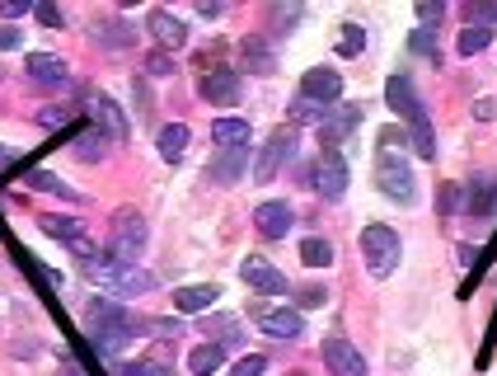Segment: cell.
Segmentation results:
<instances>
[{
    "mask_svg": "<svg viewBox=\"0 0 497 376\" xmlns=\"http://www.w3.org/2000/svg\"><path fill=\"white\" fill-rule=\"evenodd\" d=\"M211 301H221L217 283H197V287H178L174 292V310H184V316H197V310H207Z\"/></svg>",
    "mask_w": 497,
    "mask_h": 376,
    "instance_id": "21",
    "label": "cell"
},
{
    "mask_svg": "<svg viewBox=\"0 0 497 376\" xmlns=\"http://www.w3.org/2000/svg\"><path fill=\"white\" fill-rule=\"evenodd\" d=\"M437 207H441V212H460V207H465V184H441Z\"/></svg>",
    "mask_w": 497,
    "mask_h": 376,
    "instance_id": "35",
    "label": "cell"
},
{
    "mask_svg": "<svg viewBox=\"0 0 497 376\" xmlns=\"http://www.w3.org/2000/svg\"><path fill=\"white\" fill-rule=\"evenodd\" d=\"M244 165H248V146H240V151H225L221 160H211L207 179H217V184H235V179L244 174Z\"/></svg>",
    "mask_w": 497,
    "mask_h": 376,
    "instance_id": "24",
    "label": "cell"
},
{
    "mask_svg": "<svg viewBox=\"0 0 497 376\" xmlns=\"http://www.w3.org/2000/svg\"><path fill=\"white\" fill-rule=\"evenodd\" d=\"M324 113H328V108L301 100V94H296V104H291V118H296V123H324Z\"/></svg>",
    "mask_w": 497,
    "mask_h": 376,
    "instance_id": "37",
    "label": "cell"
},
{
    "mask_svg": "<svg viewBox=\"0 0 497 376\" xmlns=\"http://www.w3.org/2000/svg\"><path fill=\"white\" fill-rule=\"evenodd\" d=\"M14 165V151H10V146H0V174H5Z\"/></svg>",
    "mask_w": 497,
    "mask_h": 376,
    "instance_id": "51",
    "label": "cell"
},
{
    "mask_svg": "<svg viewBox=\"0 0 497 376\" xmlns=\"http://www.w3.org/2000/svg\"><path fill=\"white\" fill-rule=\"evenodd\" d=\"M155 146H160V156L170 160H184V151H188V127L184 123H170V127H160V137H155Z\"/></svg>",
    "mask_w": 497,
    "mask_h": 376,
    "instance_id": "27",
    "label": "cell"
},
{
    "mask_svg": "<svg viewBox=\"0 0 497 376\" xmlns=\"http://www.w3.org/2000/svg\"><path fill=\"white\" fill-rule=\"evenodd\" d=\"M296 14H301V10H296V5H287V10H272V24H296Z\"/></svg>",
    "mask_w": 497,
    "mask_h": 376,
    "instance_id": "47",
    "label": "cell"
},
{
    "mask_svg": "<svg viewBox=\"0 0 497 376\" xmlns=\"http://www.w3.org/2000/svg\"><path fill=\"white\" fill-rule=\"evenodd\" d=\"M24 184L28 188H38V193H61V198H75V188H66L57 174H47V170H28L24 174Z\"/></svg>",
    "mask_w": 497,
    "mask_h": 376,
    "instance_id": "33",
    "label": "cell"
},
{
    "mask_svg": "<svg viewBox=\"0 0 497 376\" xmlns=\"http://www.w3.org/2000/svg\"><path fill=\"white\" fill-rule=\"evenodd\" d=\"M66 123H71V113H66V108H57V104L38 108V127H47V132H57V127H66Z\"/></svg>",
    "mask_w": 497,
    "mask_h": 376,
    "instance_id": "39",
    "label": "cell"
},
{
    "mask_svg": "<svg viewBox=\"0 0 497 376\" xmlns=\"http://www.w3.org/2000/svg\"><path fill=\"white\" fill-rule=\"evenodd\" d=\"M357 123H361V104H338V108H328L324 123H320V151H338V146L357 132Z\"/></svg>",
    "mask_w": 497,
    "mask_h": 376,
    "instance_id": "8",
    "label": "cell"
},
{
    "mask_svg": "<svg viewBox=\"0 0 497 376\" xmlns=\"http://www.w3.org/2000/svg\"><path fill=\"white\" fill-rule=\"evenodd\" d=\"M146 71H151V76H170L174 71V57L170 52H151V57H146Z\"/></svg>",
    "mask_w": 497,
    "mask_h": 376,
    "instance_id": "42",
    "label": "cell"
},
{
    "mask_svg": "<svg viewBox=\"0 0 497 376\" xmlns=\"http://www.w3.org/2000/svg\"><path fill=\"white\" fill-rule=\"evenodd\" d=\"M324 363H328V372H334V376H371L367 372V357H361L343 334H328L324 339Z\"/></svg>",
    "mask_w": 497,
    "mask_h": 376,
    "instance_id": "14",
    "label": "cell"
},
{
    "mask_svg": "<svg viewBox=\"0 0 497 376\" xmlns=\"http://www.w3.org/2000/svg\"><path fill=\"white\" fill-rule=\"evenodd\" d=\"M24 71L38 80V85H66V61L61 57H52V52H28V61H24Z\"/></svg>",
    "mask_w": 497,
    "mask_h": 376,
    "instance_id": "20",
    "label": "cell"
},
{
    "mask_svg": "<svg viewBox=\"0 0 497 376\" xmlns=\"http://www.w3.org/2000/svg\"><path fill=\"white\" fill-rule=\"evenodd\" d=\"M146 217L137 207H118L113 212V226H108V244H104V254L113 259V264H137L141 250H146Z\"/></svg>",
    "mask_w": 497,
    "mask_h": 376,
    "instance_id": "3",
    "label": "cell"
},
{
    "mask_svg": "<svg viewBox=\"0 0 497 376\" xmlns=\"http://www.w3.org/2000/svg\"><path fill=\"white\" fill-rule=\"evenodd\" d=\"M263 372H268V357L263 353H248V357L235 363V376H263Z\"/></svg>",
    "mask_w": 497,
    "mask_h": 376,
    "instance_id": "41",
    "label": "cell"
},
{
    "mask_svg": "<svg viewBox=\"0 0 497 376\" xmlns=\"http://www.w3.org/2000/svg\"><path fill=\"white\" fill-rule=\"evenodd\" d=\"M211 141H217L221 151H240V146H248V118H217L211 123Z\"/></svg>",
    "mask_w": 497,
    "mask_h": 376,
    "instance_id": "22",
    "label": "cell"
},
{
    "mask_svg": "<svg viewBox=\"0 0 497 376\" xmlns=\"http://www.w3.org/2000/svg\"><path fill=\"white\" fill-rule=\"evenodd\" d=\"M197 94H202L207 104L230 108V104H240V76L230 71V67H211V76L197 80Z\"/></svg>",
    "mask_w": 497,
    "mask_h": 376,
    "instance_id": "15",
    "label": "cell"
},
{
    "mask_svg": "<svg viewBox=\"0 0 497 376\" xmlns=\"http://www.w3.org/2000/svg\"><path fill=\"white\" fill-rule=\"evenodd\" d=\"M291 156H296V127H277V132L268 137V146H263V156L254 160V179L258 184H272L277 170L287 165Z\"/></svg>",
    "mask_w": 497,
    "mask_h": 376,
    "instance_id": "7",
    "label": "cell"
},
{
    "mask_svg": "<svg viewBox=\"0 0 497 376\" xmlns=\"http://www.w3.org/2000/svg\"><path fill=\"white\" fill-rule=\"evenodd\" d=\"M33 14H38V24H47V28H61L66 24V14L57 5H33Z\"/></svg>",
    "mask_w": 497,
    "mask_h": 376,
    "instance_id": "43",
    "label": "cell"
},
{
    "mask_svg": "<svg viewBox=\"0 0 497 376\" xmlns=\"http://www.w3.org/2000/svg\"><path fill=\"white\" fill-rule=\"evenodd\" d=\"M474 118L488 123V118H493V100H478V104H474Z\"/></svg>",
    "mask_w": 497,
    "mask_h": 376,
    "instance_id": "49",
    "label": "cell"
},
{
    "mask_svg": "<svg viewBox=\"0 0 497 376\" xmlns=\"http://www.w3.org/2000/svg\"><path fill=\"white\" fill-rule=\"evenodd\" d=\"M291 221H296V212L281 203V198H272V203H258L254 207V226H258V236L263 240H281L291 231Z\"/></svg>",
    "mask_w": 497,
    "mask_h": 376,
    "instance_id": "17",
    "label": "cell"
},
{
    "mask_svg": "<svg viewBox=\"0 0 497 376\" xmlns=\"http://www.w3.org/2000/svg\"><path fill=\"white\" fill-rule=\"evenodd\" d=\"M291 376H301V372H291Z\"/></svg>",
    "mask_w": 497,
    "mask_h": 376,
    "instance_id": "52",
    "label": "cell"
},
{
    "mask_svg": "<svg viewBox=\"0 0 497 376\" xmlns=\"http://www.w3.org/2000/svg\"><path fill=\"white\" fill-rule=\"evenodd\" d=\"M146 34L160 43V52H184L188 47V24L170 10H151L146 14Z\"/></svg>",
    "mask_w": 497,
    "mask_h": 376,
    "instance_id": "9",
    "label": "cell"
},
{
    "mask_svg": "<svg viewBox=\"0 0 497 376\" xmlns=\"http://www.w3.org/2000/svg\"><path fill=\"white\" fill-rule=\"evenodd\" d=\"M108 146H113V141H108L104 132H99L94 123H90L85 132L75 137V156H80V160H104V156H108Z\"/></svg>",
    "mask_w": 497,
    "mask_h": 376,
    "instance_id": "30",
    "label": "cell"
},
{
    "mask_svg": "<svg viewBox=\"0 0 497 376\" xmlns=\"http://www.w3.org/2000/svg\"><path fill=\"white\" fill-rule=\"evenodd\" d=\"M85 277L94 287L113 292V297H141V292L155 287V273H146L141 264H113L108 254H99L94 264H85Z\"/></svg>",
    "mask_w": 497,
    "mask_h": 376,
    "instance_id": "2",
    "label": "cell"
},
{
    "mask_svg": "<svg viewBox=\"0 0 497 376\" xmlns=\"http://www.w3.org/2000/svg\"><path fill=\"white\" fill-rule=\"evenodd\" d=\"M328 297H324V287H305L301 292V306H324Z\"/></svg>",
    "mask_w": 497,
    "mask_h": 376,
    "instance_id": "46",
    "label": "cell"
},
{
    "mask_svg": "<svg viewBox=\"0 0 497 376\" xmlns=\"http://www.w3.org/2000/svg\"><path fill=\"white\" fill-rule=\"evenodd\" d=\"M441 14H446L441 0H422V5H418V28H432V24H441Z\"/></svg>",
    "mask_w": 497,
    "mask_h": 376,
    "instance_id": "40",
    "label": "cell"
},
{
    "mask_svg": "<svg viewBox=\"0 0 497 376\" xmlns=\"http://www.w3.org/2000/svg\"><path fill=\"white\" fill-rule=\"evenodd\" d=\"M197 14H202V20H217L221 5H217V0H202V5H197Z\"/></svg>",
    "mask_w": 497,
    "mask_h": 376,
    "instance_id": "50",
    "label": "cell"
},
{
    "mask_svg": "<svg viewBox=\"0 0 497 376\" xmlns=\"http://www.w3.org/2000/svg\"><path fill=\"white\" fill-rule=\"evenodd\" d=\"M361 254H367V268L371 277H390L394 268H399V259H404V244H399V231L394 226H367L361 231Z\"/></svg>",
    "mask_w": 497,
    "mask_h": 376,
    "instance_id": "4",
    "label": "cell"
},
{
    "mask_svg": "<svg viewBox=\"0 0 497 376\" xmlns=\"http://www.w3.org/2000/svg\"><path fill=\"white\" fill-rule=\"evenodd\" d=\"M94 38L108 47V52H122V47L131 43V28L122 20H94Z\"/></svg>",
    "mask_w": 497,
    "mask_h": 376,
    "instance_id": "28",
    "label": "cell"
},
{
    "mask_svg": "<svg viewBox=\"0 0 497 376\" xmlns=\"http://www.w3.org/2000/svg\"><path fill=\"white\" fill-rule=\"evenodd\" d=\"M164 357H170V348L160 343V348H151L146 357H137V363H122L118 376H174V367L164 363Z\"/></svg>",
    "mask_w": 497,
    "mask_h": 376,
    "instance_id": "23",
    "label": "cell"
},
{
    "mask_svg": "<svg viewBox=\"0 0 497 376\" xmlns=\"http://www.w3.org/2000/svg\"><path fill=\"white\" fill-rule=\"evenodd\" d=\"M385 100H390V108L399 113L404 123H413L418 113H427L422 108V100H418V90H413V80L399 71V76H390V85H385Z\"/></svg>",
    "mask_w": 497,
    "mask_h": 376,
    "instance_id": "18",
    "label": "cell"
},
{
    "mask_svg": "<svg viewBox=\"0 0 497 376\" xmlns=\"http://www.w3.org/2000/svg\"><path fill=\"white\" fill-rule=\"evenodd\" d=\"M361 47H367V28H361V24H343L338 57H361Z\"/></svg>",
    "mask_w": 497,
    "mask_h": 376,
    "instance_id": "34",
    "label": "cell"
},
{
    "mask_svg": "<svg viewBox=\"0 0 497 376\" xmlns=\"http://www.w3.org/2000/svg\"><path fill=\"white\" fill-rule=\"evenodd\" d=\"M85 330H90V343L104 357H122L141 334H151V320L131 316L122 301H94L90 316H85Z\"/></svg>",
    "mask_w": 497,
    "mask_h": 376,
    "instance_id": "1",
    "label": "cell"
},
{
    "mask_svg": "<svg viewBox=\"0 0 497 376\" xmlns=\"http://www.w3.org/2000/svg\"><path fill=\"white\" fill-rule=\"evenodd\" d=\"M408 47H413V52H422V57H432V61H437V34H432V28H413Z\"/></svg>",
    "mask_w": 497,
    "mask_h": 376,
    "instance_id": "38",
    "label": "cell"
},
{
    "mask_svg": "<svg viewBox=\"0 0 497 376\" xmlns=\"http://www.w3.org/2000/svg\"><path fill=\"white\" fill-rule=\"evenodd\" d=\"M254 320H258V330L268 334V339H301L305 334V320H301V310H287V306H254Z\"/></svg>",
    "mask_w": 497,
    "mask_h": 376,
    "instance_id": "12",
    "label": "cell"
},
{
    "mask_svg": "<svg viewBox=\"0 0 497 376\" xmlns=\"http://www.w3.org/2000/svg\"><path fill=\"white\" fill-rule=\"evenodd\" d=\"M301 264L305 268H328V264H334V244H328L324 236L301 240Z\"/></svg>",
    "mask_w": 497,
    "mask_h": 376,
    "instance_id": "31",
    "label": "cell"
},
{
    "mask_svg": "<svg viewBox=\"0 0 497 376\" xmlns=\"http://www.w3.org/2000/svg\"><path fill=\"white\" fill-rule=\"evenodd\" d=\"M85 108H90V123H94L113 146H122V141H127V118H122V108L113 104L108 94H85Z\"/></svg>",
    "mask_w": 497,
    "mask_h": 376,
    "instance_id": "10",
    "label": "cell"
},
{
    "mask_svg": "<svg viewBox=\"0 0 497 376\" xmlns=\"http://www.w3.org/2000/svg\"><path fill=\"white\" fill-rule=\"evenodd\" d=\"M465 20H469V24H478V28H488V24H497V5L469 0V5H465Z\"/></svg>",
    "mask_w": 497,
    "mask_h": 376,
    "instance_id": "36",
    "label": "cell"
},
{
    "mask_svg": "<svg viewBox=\"0 0 497 376\" xmlns=\"http://www.w3.org/2000/svg\"><path fill=\"white\" fill-rule=\"evenodd\" d=\"M38 226H43L52 240H61L75 259H85V264H94V259H99V244H94V236H90L85 221H75V217H43Z\"/></svg>",
    "mask_w": 497,
    "mask_h": 376,
    "instance_id": "6",
    "label": "cell"
},
{
    "mask_svg": "<svg viewBox=\"0 0 497 376\" xmlns=\"http://www.w3.org/2000/svg\"><path fill=\"white\" fill-rule=\"evenodd\" d=\"M240 52H244V67H248V76H272V52H268V43L263 38H244L240 43Z\"/></svg>",
    "mask_w": 497,
    "mask_h": 376,
    "instance_id": "26",
    "label": "cell"
},
{
    "mask_svg": "<svg viewBox=\"0 0 497 376\" xmlns=\"http://www.w3.org/2000/svg\"><path fill=\"white\" fill-rule=\"evenodd\" d=\"M314 188H320L328 203H343V193H347V160H343V151H320Z\"/></svg>",
    "mask_w": 497,
    "mask_h": 376,
    "instance_id": "11",
    "label": "cell"
},
{
    "mask_svg": "<svg viewBox=\"0 0 497 376\" xmlns=\"http://www.w3.org/2000/svg\"><path fill=\"white\" fill-rule=\"evenodd\" d=\"M240 277H244L254 292H263V297H277V292H287V273L272 268L268 259H258V254H248L244 264H240Z\"/></svg>",
    "mask_w": 497,
    "mask_h": 376,
    "instance_id": "16",
    "label": "cell"
},
{
    "mask_svg": "<svg viewBox=\"0 0 497 376\" xmlns=\"http://www.w3.org/2000/svg\"><path fill=\"white\" fill-rule=\"evenodd\" d=\"M28 10H33L28 0H0V20H24Z\"/></svg>",
    "mask_w": 497,
    "mask_h": 376,
    "instance_id": "44",
    "label": "cell"
},
{
    "mask_svg": "<svg viewBox=\"0 0 497 376\" xmlns=\"http://www.w3.org/2000/svg\"><path fill=\"white\" fill-rule=\"evenodd\" d=\"M0 76H5V71H0Z\"/></svg>",
    "mask_w": 497,
    "mask_h": 376,
    "instance_id": "53",
    "label": "cell"
},
{
    "mask_svg": "<svg viewBox=\"0 0 497 376\" xmlns=\"http://www.w3.org/2000/svg\"><path fill=\"white\" fill-rule=\"evenodd\" d=\"M221 363H225V348H221V343H197V348L188 353V372H193V376L221 372Z\"/></svg>",
    "mask_w": 497,
    "mask_h": 376,
    "instance_id": "25",
    "label": "cell"
},
{
    "mask_svg": "<svg viewBox=\"0 0 497 376\" xmlns=\"http://www.w3.org/2000/svg\"><path fill=\"white\" fill-rule=\"evenodd\" d=\"M61 376H90V372H85V367H80V363H75V357H61Z\"/></svg>",
    "mask_w": 497,
    "mask_h": 376,
    "instance_id": "48",
    "label": "cell"
},
{
    "mask_svg": "<svg viewBox=\"0 0 497 376\" xmlns=\"http://www.w3.org/2000/svg\"><path fill=\"white\" fill-rule=\"evenodd\" d=\"M20 28H10V24H0V52H10V47H20Z\"/></svg>",
    "mask_w": 497,
    "mask_h": 376,
    "instance_id": "45",
    "label": "cell"
},
{
    "mask_svg": "<svg viewBox=\"0 0 497 376\" xmlns=\"http://www.w3.org/2000/svg\"><path fill=\"white\" fill-rule=\"evenodd\" d=\"M338 94H343V76L334 67H314L301 76V100L328 108V104H338Z\"/></svg>",
    "mask_w": 497,
    "mask_h": 376,
    "instance_id": "13",
    "label": "cell"
},
{
    "mask_svg": "<svg viewBox=\"0 0 497 376\" xmlns=\"http://www.w3.org/2000/svg\"><path fill=\"white\" fill-rule=\"evenodd\" d=\"M202 334L217 339L221 348H230V343H240V320L235 316H207L202 320Z\"/></svg>",
    "mask_w": 497,
    "mask_h": 376,
    "instance_id": "29",
    "label": "cell"
},
{
    "mask_svg": "<svg viewBox=\"0 0 497 376\" xmlns=\"http://www.w3.org/2000/svg\"><path fill=\"white\" fill-rule=\"evenodd\" d=\"M375 188L394 203H413V170L404 160V146L399 151L394 146H380L375 151Z\"/></svg>",
    "mask_w": 497,
    "mask_h": 376,
    "instance_id": "5",
    "label": "cell"
},
{
    "mask_svg": "<svg viewBox=\"0 0 497 376\" xmlns=\"http://www.w3.org/2000/svg\"><path fill=\"white\" fill-rule=\"evenodd\" d=\"M493 43V28H478V24H465V34H460V57H478L484 47Z\"/></svg>",
    "mask_w": 497,
    "mask_h": 376,
    "instance_id": "32",
    "label": "cell"
},
{
    "mask_svg": "<svg viewBox=\"0 0 497 376\" xmlns=\"http://www.w3.org/2000/svg\"><path fill=\"white\" fill-rule=\"evenodd\" d=\"M465 212L469 217H493L497 212V179L474 174V184H465Z\"/></svg>",
    "mask_w": 497,
    "mask_h": 376,
    "instance_id": "19",
    "label": "cell"
}]
</instances>
